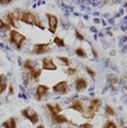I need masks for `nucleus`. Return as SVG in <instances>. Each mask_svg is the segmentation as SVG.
Returning a JSON list of instances; mask_svg holds the SVG:
<instances>
[{
  "instance_id": "f257e3e1",
  "label": "nucleus",
  "mask_w": 127,
  "mask_h": 128,
  "mask_svg": "<svg viewBox=\"0 0 127 128\" xmlns=\"http://www.w3.org/2000/svg\"><path fill=\"white\" fill-rule=\"evenodd\" d=\"M102 105V100L100 98H97V97L91 98L89 106L86 107V109L84 110V112H83L82 116L86 120H92L95 116V114L100 111Z\"/></svg>"
},
{
  "instance_id": "f03ea898",
  "label": "nucleus",
  "mask_w": 127,
  "mask_h": 128,
  "mask_svg": "<svg viewBox=\"0 0 127 128\" xmlns=\"http://www.w3.org/2000/svg\"><path fill=\"white\" fill-rule=\"evenodd\" d=\"M26 40H27V38L25 35L22 34L20 32H18L15 29H12L9 32V42L11 45L17 50H19L22 47L24 43L26 42Z\"/></svg>"
},
{
  "instance_id": "7ed1b4c3",
  "label": "nucleus",
  "mask_w": 127,
  "mask_h": 128,
  "mask_svg": "<svg viewBox=\"0 0 127 128\" xmlns=\"http://www.w3.org/2000/svg\"><path fill=\"white\" fill-rule=\"evenodd\" d=\"M20 114L22 115L25 118H27L28 121H30L31 124H38L40 121V115L36 111L30 107L24 108L20 110Z\"/></svg>"
},
{
  "instance_id": "20e7f679",
  "label": "nucleus",
  "mask_w": 127,
  "mask_h": 128,
  "mask_svg": "<svg viewBox=\"0 0 127 128\" xmlns=\"http://www.w3.org/2000/svg\"><path fill=\"white\" fill-rule=\"evenodd\" d=\"M38 17L34 13H32L31 11H22V13L19 17V20L22 22L26 24V25H30V26H35V24L38 22Z\"/></svg>"
},
{
  "instance_id": "39448f33",
  "label": "nucleus",
  "mask_w": 127,
  "mask_h": 128,
  "mask_svg": "<svg viewBox=\"0 0 127 128\" xmlns=\"http://www.w3.org/2000/svg\"><path fill=\"white\" fill-rule=\"evenodd\" d=\"M50 51V44L49 43H38L34 44L32 49H31V54H45Z\"/></svg>"
},
{
  "instance_id": "423d86ee",
  "label": "nucleus",
  "mask_w": 127,
  "mask_h": 128,
  "mask_svg": "<svg viewBox=\"0 0 127 128\" xmlns=\"http://www.w3.org/2000/svg\"><path fill=\"white\" fill-rule=\"evenodd\" d=\"M46 17H47V22H48V30L51 34H54L59 25V19L56 15L50 13H46Z\"/></svg>"
},
{
  "instance_id": "0eeeda50",
  "label": "nucleus",
  "mask_w": 127,
  "mask_h": 128,
  "mask_svg": "<svg viewBox=\"0 0 127 128\" xmlns=\"http://www.w3.org/2000/svg\"><path fill=\"white\" fill-rule=\"evenodd\" d=\"M52 91L54 93H58L60 95H64L66 94L67 92L70 91V86H68V82L65 81V80H62V81H59L58 83L52 86Z\"/></svg>"
},
{
  "instance_id": "6e6552de",
  "label": "nucleus",
  "mask_w": 127,
  "mask_h": 128,
  "mask_svg": "<svg viewBox=\"0 0 127 128\" xmlns=\"http://www.w3.org/2000/svg\"><path fill=\"white\" fill-rule=\"evenodd\" d=\"M57 65L56 63L54 62V60L51 58L48 57H45L42 59V67L41 70H57Z\"/></svg>"
},
{
  "instance_id": "1a4fd4ad",
  "label": "nucleus",
  "mask_w": 127,
  "mask_h": 128,
  "mask_svg": "<svg viewBox=\"0 0 127 128\" xmlns=\"http://www.w3.org/2000/svg\"><path fill=\"white\" fill-rule=\"evenodd\" d=\"M48 91H49V88L45 86V84H38V88H36V90H35V95H34V98H35V100H38V102H41L43 97L48 93Z\"/></svg>"
},
{
  "instance_id": "9d476101",
  "label": "nucleus",
  "mask_w": 127,
  "mask_h": 128,
  "mask_svg": "<svg viewBox=\"0 0 127 128\" xmlns=\"http://www.w3.org/2000/svg\"><path fill=\"white\" fill-rule=\"evenodd\" d=\"M88 88V80L82 78V77H78L76 80H75V89H76L77 92H82L86 90Z\"/></svg>"
},
{
  "instance_id": "9b49d317",
  "label": "nucleus",
  "mask_w": 127,
  "mask_h": 128,
  "mask_svg": "<svg viewBox=\"0 0 127 128\" xmlns=\"http://www.w3.org/2000/svg\"><path fill=\"white\" fill-rule=\"evenodd\" d=\"M68 109L75 110V111H77L78 113L83 114V112H84V110H86V107L82 104L81 100H79V99H75V100L68 106Z\"/></svg>"
},
{
  "instance_id": "f8f14e48",
  "label": "nucleus",
  "mask_w": 127,
  "mask_h": 128,
  "mask_svg": "<svg viewBox=\"0 0 127 128\" xmlns=\"http://www.w3.org/2000/svg\"><path fill=\"white\" fill-rule=\"evenodd\" d=\"M49 116H50V120H51V122H52L54 124H66V123H68V118H67L64 114H49Z\"/></svg>"
},
{
  "instance_id": "ddd939ff",
  "label": "nucleus",
  "mask_w": 127,
  "mask_h": 128,
  "mask_svg": "<svg viewBox=\"0 0 127 128\" xmlns=\"http://www.w3.org/2000/svg\"><path fill=\"white\" fill-rule=\"evenodd\" d=\"M41 75H42V70L38 68V67L30 72H27V78L33 82H38L40 77H41Z\"/></svg>"
},
{
  "instance_id": "4468645a",
  "label": "nucleus",
  "mask_w": 127,
  "mask_h": 128,
  "mask_svg": "<svg viewBox=\"0 0 127 128\" xmlns=\"http://www.w3.org/2000/svg\"><path fill=\"white\" fill-rule=\"evenodd\" d=\"M46 110L48 111V114H60L62 111V108L59 104H46L45 105Z\"/></svg>"
},
{
  "instance_id": "2eb2a0df",
  "label": "nucleus",
  "mask_w": 127,
  "mask_h": 128,
  "mask_svg": "<svg viewBox=\"0 0 127 128\" xmlns=\"http://www.w3.org/2000/svg\"><path fill=\"white\" fill-rule=\"evenodd\" d=\"M8 84H9V80L6 75L0 74V95H2L8 90Z\"/></svg>"
},
{
  "instance_id": "dca6fc26",
  "label": "nucleus",
  "mask_w": 127,
  "mask_h": 128,
  "mask_svg": "<svg viewBox=\"0 0 127 128\" xmlns=\"http://www.w3.org/2000/svg\"><path fill=\"white\" fill-rule=\"evenodd\" d=\"M2 128H17V120L15 118H9L1 124Z\"/></svg>"
},
{
  "instance_id": "f3484780",
  "label": "nucleus",
  "mask_w": 127,
  "mask_h": 128,
  "mask_svg": "<svg viewBox=\"0 0 127 128\" xmlns=\"http://www.w3.org/2000/svg\"><path fill=\"white\" fill-rule=\"evenodd\" d=\"M22 67L25 68L26 72H30L34 68H36V62L32 59H27V60H25V62L22 63Z\"/></svg>"
},
{
  "instance_id": "a211bd4d",
  "label": "nucleus",
  "mask_w": 127,
  "mask_h": 128,
  "mask_svg": "<svg viewBox=\"0 0 127 128\" xmlns=\"http://www.w3.org/2000/svg\"><path fill=\"white\" fill-rule=\"evenodd\" d=\"M4 22L6 24H9V25L11 26V28H14L15 30H16V28H17V25H16V20H15V18H14V16L13 14H12V12H8V13L4 15Z\"/></svg>"
},
{
  "instance_id": "6ab92c4d",
  "label": "nucleus",
  "mask_w": 127,
  "mask_h": 128,
  "mask_svg": "<svg viewBox=\"0 0 127 128\" xmlns=\"http://www.w3.org/2000/svg\"><path fill=\"white\" fill-rule=\"evenodd\" d=\"M116 112L113 109L112 106H110V105L105 106V115L106 116H116Z\"/></svg>"
},
{
  "instance_id": "aec40b11",
  "label": "nucleus",
  "mask_w": 127,
  "mask_h": 128,
  "mask_svg": "<svg viewBox=\"0 0 127 128\" xmlns=\"http://www.w3.org/2000/svg\"><path fill=\"white\" fill-rule=\"evenodd\" d=\"M57 59L62 63V65L70 67V60L67 57H63V56H57Z\"/></svg>"
},
{
  "instance_id": "412c9836",
  "label": "nucleus",
  "mask_w": 127,
  "mask_h": 128,
  "mask_svg": "<svg viewBox=\"0 0 127 128\" xmlns=\"http://www.w3.org/2000/svg\"><path fill=\"white\" fill-rule=\"evenodd\" d=\"M11 26L9 25V24H6L3 19L0 18V31H11Z\"/></svg>"
},
{
  "instance_id": "4be33fe9",
  "label": "nucleus",
  "mask_w": 127,
  "mask_h": 128,
  "mask_svg": "<svg viewBox=\"0 0 127 128\" xmlns=\"http://www.w3.org/2000/svg\"><path fill=\"white\" fill-rule=\"evenodd\" d=\"M75 54H76L79 58H86V51L83 49L82 47H77L75 49Z\"/></svg>"
},
{
  "instance_id": "5701e85b",
  "label": "nucleus",
  "mask_w": 127,
  "mask_h": 128,
  "mask_svg": "<svg viewBox=\"0 0 127 128\" xmlns=\"http://www.w3.org/2000/svg\"><path fill=\"white\" fill-rule=\"evenodd\" d=\"M54 43L58 47H65V42H64V40H63L62 38H60V36H56V38H54Z\"/></svg>"
},
{
  "instance_id": "b1692460",
  "label": "nucleus",
  "mask_w": 127,
  "mask_h": 128,
  "mask_svg": "<svg viewBox=\"0 0 127 128\" xmlns=\"http://www.w3.org/2000/svg\"><path fill=\"white\" fill-rule=\"evenodd\" d=\"M86 74H88L91 78H95V77H96V72H95L92 67L86 66Z\"/></svg>"
},
{
  "instance_id": "393cba45",
  "label": "nucleus",
  "mask_w": 127,
  "mask_h": 128,
  "mask_svg": "<svg viewBox=\"0 0 127 128\" xmlns=\"http://www.w3.org/2000/svg\"><path fill=\"white\" fill-rule=\"evenodd\" d=\"M102 128H118V125L113 121L108 120V121L105 123V125H104V127H102Z\"/></svg>"
},
{
  "instance_id": "a878e982",
  "label": "nucleus",
  "mask_w": 127,
  "mask_h": 128,
  "mask_svg": "<svg viewBox=\"0 0 127 128\" xmlns=\"http://www.w3.org/2000/svg\"><path fill=\"white\" fill-rule=\"evenodd\" d=\"M65 73L70 76H74L77 73V70L75 68V67H67V70H65Z\"/></svg>"
},
{
  "instance_id": "bb28decb",
  "label": "nucleus",
  "mask_w": 127,
  "mask_h": 128,
  "mask_svg": "<svg viewBox=\"0 0 127 128\" xmlns=\"http://www.w3.org/2000/svg\"><path fill=\"white\" fill-rule=\"evenodd\" d=\"M75 36H76V38L79 40V41H84V36L80 33V31H79L78 29L75 30Z\"/></svg>"
},
{
  "instance_id": "cd10ccee",
  "label": "nucleus",
  "mask_w": 127,
  "mask_h": 128,
  "mask_svg": "<svg viewBox=\"0 0 127 128\" xmlns=\"http://www.w3.org/2000/svg\"><path fill=\"white\" fill-rule=\"evenodd\" d=\"M78 128H94V126L90 123H83V124H79Z\"/></svg>"
},
{
  "instance_id": "c85d7f7f",
  "label": "nucleus",
  "mask_w": 127,
  "mask_h": 128,
  "mask_svg": "<svg viewBox=\"0 0 127 128\" xmlns=\"http://www.w3.org/2000/svg\"><path fill=\"white\" fill-rule=\"evenodd\" d=\"M13 2V0H0V6H8Z\"/></svg>"
},
{
  "instance_id": "c756f323",
  "label": "nucleus",
  "mask_w": 127,
  "mask_h": 128,
  "mask_svg": "<svg viewBox=\"0 0 127 128\" xmlns=\"http://www.w3.org/2000/svg\"><path fill=\"white\" fill-rule=\"evenodd\" d=\"M14 93H15V91H14V86H13V84H10V86H9V96L14 95Z\"/></svg>"
},
{
  "instance_id": "7c9ffc66",
  "label": "nucleus",
  "mask_w": 127,
  "mask_h": 128,
  "mask_svg": "<svg viewBox=\"0 0 127 128\" xmlns=\"http://www.w3.org/2000/svg\"><path fill=\"white\" fill-rule=\"evenodd\" d=\"M91 50H92V54H94V57L95 58H98V54H97V51H96V49H95V48L92 46L91 47Z\"/></svg>"
},
{
  "instance_id": "2f4dec72",
  "label": "nucleus",
  "mask_w": 127,
  "mask_h": 128,
  "mask_svg": "<svg viewBox=\"0 0 127 128\" xmlns=\"http://www.w3.org/2000/svg\"><path fill=\"white\" fill-rule=\"evenodd\" d=\"M36 128H45V126H44V125H42V124H41V125H38Z\"/></svg>"
}]
</instances>
